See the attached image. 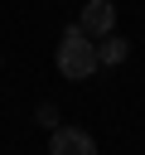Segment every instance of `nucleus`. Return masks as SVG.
Returning a JSON list of instances; mask_svg holds the SVG:
<instances>
[{
    "label": "nucleus",
    "instance_id": "nucleus-1",
    "mask_svg": "<svg viewBox=\"0 0 145 155\" xmlns=\"http://www.w3.org/2000/svg\"><path fill=\"white\" fill-rule=\"evenodd\" d=\"M97 68H102V63H97V39H92L82 24H68L63 39H58V73H63L68 82H87Z\"/></svg>",
    "mask_w": 145,
    "mask_h": 155
},
{
    "label": "nucleus",
    "instance_id": "nucleus-2",
    "mask_svg": "<svg viewBox=\"0 0 145 155\" xmlns=\"http://www.w3.org/2000/svg\"><path fill=\"white\" fill-rule=\"evenodd\" d=\"M48 150L53 155H92L97 150V136L82 131V126H72V121H63V126L48 131Z\"/></svg>",
    "mask_w": 145,
    "mask_h": 155
},
{
    "label": "nucleus",
    "instance_id": "nucleus-3",
    "mask_svg": "<svg viewBox=\"0 0 145 155\" xmlns=\"http://www.w3.org/2000/svg\"><path fill=\"white\" fill-rule=\"evenodd\" d=\"M77 24H82L92 39H102V34H111V29H116V5H111V0H87V5H82V15H77Z\"/></svg>",
    "mask_w": 145,
    "mask_h": 155
},
{
    "label": "nucleus",
    "instance_id": "nucleus-4",
    "mask_svg": "<svg viewBox=\"0 0 145 155\" xmlns=\"http://www.w3.org/2000/svg\"><path fill=\"white\" fill-rule=\"evenodd\" d=\"M126 58H130V39H121L116 29L97 39V63H102V68H121Z\"/></svg>",
    "mask_w": 145,
    "mask_h": 155
},
{
    "label": "nucleus",
    "instance_id": "nucleus-5",
    "mask_svg": "<svg viewBox=\"0 0 145 155\" xmlns=\"http://www.w3.org/2000/svg\"><path fill=\"white\" fill-rule=\"evenodd\" d=\"M34 121H39L44 131H53V126H63V116H58V107H53V102H39V107H34Z\"/></svg>",
    "mask_w": 145,
    "mask_h": 155
}]
</instances>
